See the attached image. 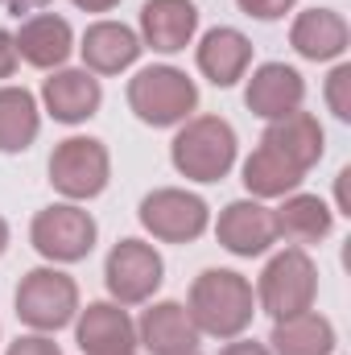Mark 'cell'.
<instances>
[{
	"label": "cell",
	"mask_w": 351,
	"mask_h": 355,
	"mask_svg": "<svg viewBox=\"0 0 351 355\" xmlns=\"http://www.w3.org/2000/svg\"><path fill=\"white\" fill-rule=\"evenodd\" d=\"M186 314L194 318L198 335L240 339L252 327V314H257V297H252L248 277H240L232 268H207V272H198L194 285H190Z\"/></svg>",
	"instance_id": "1"
},
{
	"label": "cell",
	"mask_w": 351,
	"mask_h": 355,
	"mask_svg": "<svg viewBox=\"0 0 351 355\" xmlns=\"http://www.w3.org/2000/svg\"><path fill=\"white\" fill-rule=\"evenodd\" d=\"M170 157L174 170L190 182H219L236 166V128L219 116H190L178 128Z\"/></svg>",
	"instance_id": "2"
},
{
	"label": "cell",
	"mask_w": 351,
	"mask_h": 355,
	"mask_svg": "<svg viewBox=\"0 0 351 355\" xmlns=\"http://www.w3.org/2000/svg\"><path fill=\"white\" fill-rule=\"evenodd\" d=\"M128 107L141 124L170 128L190 120V112L198 107V87L178 67H145L128 79Z\"/></svg>",
	"instance_id": "3"
},
{
	"label": "cell",
	"mask_w": 351,
	"mask_h": 355,
	"mask_svg": "<svg viewBox=\"0 0 351 355\" xmlns=\"http://www.w3.org/2000/svg\"><path fill=\"white\" fill-rule=\"evenodd\" d=\"M12 302H17V318L29 331L54 335L79 314V285H75V277H67L58 268H33L21 277Z\"/></svg>",
	"instance_id": "4"
},
{
	"label": "cell",
	"mask_w": 351,
	"mask_h": 355,
	"mask_svg": "<svg viewBox=\"0 0 351 355\" xmlns=\"http://www.w3.org/2000/svg\"><path fill=\"white\" fill-rule=\"evenodd\" d=\"M257 297L261 310L277 318H293L302 310H314L318 297V268L306 257V248H285L264 265L261 281H257Z\"/></svg>",
	"instance_id": "5"
},
{
	"label": "cell",
	"mask_w": 351,
	"mask_h": 355,
	"mask_svg": "<svg viewBox=\"0 0 351 355\" xmlns=\"http://www.w3.org/2000/svg\"><path fill=\"white\" fill-rule=\"evenodd\" d=\"M112 178V157H108V145L95 141V137H67L62 145H54L50 153V186L71 198V202H83L103 194Z\"/></svg>",
	"instance_id": "6"
},
{
	"label": "cell",
	"mask_w": 351,
	"mask_h": 355,
	"mask_svg": "<svg viewBox=\"0 0 351 355\" xmlns=\"http://www.w3.org/2000/svg\"><path fill=\"white\" fill-rule=\"evenodd\" d=\"M95 236H99L95 232V219H91L83 207H75V202H54V207L37 211L33 223H29L33 248L46 261H54V265L83 261L91 248H95Z\"/></svg>",
	"instance_id": "7"
},
{
	"label": "cell",
	"mask_w": 351,
	"mask_h": 355,
	"mask_svg": "<svg viewBox=\"0 0 351 355\" xmlns=\"http://www.w3.org/2000/svg\"><path fill=\"white\" fill-rule=\"evenodd\" d=\"M141 223L162 244H190V240H198L207 232L211 207L198 194H190V190L162 186V190H153V194L141 198Z\"/></svg>",
	"instance_id": "8"
},
{
	"label": "cell",
	"mask_w": 351,
	"mask_h": 355,
	"mask_svg": "<svg viewBox=\"0 0 351 355\" xmlns=\"http://www.w3.org/2000/svg\"><path fill=\"white\" fill-rule=\"evenodd\" d=\"M162 277H166V265H162L157 248L145 244V240H120V244L108 252V265H103L108 293H112L120 306L149 302V297L157 293Z\"/></svg>",
	"instance_id": "9"
},
{
	"label": "cell",
	"mask_w": 351,
	"mask_h": 355,
	"mask_svg": "<svg viewBox=\"0 0 351 355\" xmlns=\"http://www.w3.org/2000/svg\"><path fill=\"white\" fill-rule=\"evenodd\" d=\"M219 244L232 257H261L277 244V227H273V207H264L257 198H236L219 211L215 223Z\"/></svg>",
	"instance_id": "10"
},
{
	"label": "cell",
	"mask_w": 351,
	"mask_h": 355,
	"mask_svg": "<svg viewBox=\"0 0 351 355\" xmlns=\"http://www.w3.org/2000/svg\"><path fill=\"white\" fill-rule=\"evenodd\" d=\"M75 339L83 355H120L137 347V322L120 302H91L87 310H79Z\"/></svg>",
	"instance_id": "11"
},
{
	"label": "cell",
	"mask_w": 351,
	"mask_h": 355,
	"mask_svg": "<svg viewBox=\"0 0 351 355\" xmlns=\"http://www.w3.org/2000/svg\"><path fill=\"white\" fill-rule=\"evenodd\" d=\"M12 42H17V58H25L37 71H58L71 58V50H75L71 21L67 17H54V12H33L12 33Z\"/></svg>",
	"instance_id": "12"
},
{
	"label": "cell",
	"mask_w": 351,
	"mask_h": 355,
	"mask_svg": "<svg viewBox=\"0 0 351 355\" xmlns=\"http://www.w3.org/2000/svg\"><path fill=\"white\" fill-rule=\"evenodd\" d=\"M302 99H306V83L285 62H264V67H257L252 79H248V91H244L248 112L261 116V120H281V116L298 112Z\"/></svg>",
	"instance_id": "13"
},
{
	"label": "cell",
	"mask_w": 351,
	"mask_h": 355,
	"mask_svg": "<svg viewBox=\"0 0 351 355\" xmlns=\"http://www.w3.org/2000/svg\"><path fill=\"white\" fill-rule=\"evenodd\" d=\"M194 29H198L194 0H145V8H141V46H149L157 54L186 50Z\"/></svg>",
	"instance_id": "14"
},
{
	"label": "cell",
	"mask_w": 351,
	"mask_h": 355,
	"mask_svg": "<svg viewBox=\"0 0 351 355\" xmlns=\"http://www.w3.org/2000/svg\"><path fill=\"white\" fill-rule=\"evenodd\" d=\"M137 343L153 355H186L198 347V327L182 302H153L137 322Z\"/></svg>",
	"instance_id": "15"
},
{
	"label": "cell",
	"mask_w": 351,
	"mask_h": 355,
	"mask_svg": "<svg viewBox=\"0 0 351 355\" xmlns=\"http://www.w3.org/2000/svg\"><path fill=\"white\" fill-rule=\"evenodd\" d=\"M261 145L277 149L289 166H298V170L306 174L310 166H318V162H323L327 132H323L318 116H310V112H302V107H298V112H289V116H281V120H268Z\"/></svg>",
	"instance_id": "16"
},
{
	"label": "cell",
	"mask_w": 351,
	"mask_h": 355,
	"mask_svg": "<svg viewBox=\"0 0 351 355\" xmlns=\"http://www.w3.org/2000/svg\"><path fill=\"white\" fill-rule=\"evenodd\" d=\"M42 103L58 124H83L99 112L103 87L91 71H54L42 83Z\"/></svg>",
	"instance_id": "17"
},
{
	"label": "cell",
	"mask_w": 351,
	"mask_h": 355,
	"mask_svg": "<svg viewBox=\"0 0 351 355\" xmlns=\"http://www.w3.org/2000/svg\"><path fill=\"white\" fill-rule=\"evenodd\" d=\"M351 29L335 8H306L289 25V46L310 62H335L348 54Z\"/></svg>",
	"instance_id": "18"
},
{
	"label": "cell",
	"mask_w": 351,
	"mask_h": 355,
	"mask_svg": "<svg viewBox=\"0 0 351 355\" xmlns=\"http://www.w3.org/2000/svg\"><path fill=\"white\" fill-rule=\"evenodd\" d=\"M141 37L128 29V25H120V21H95L87 25V33H83V46H79V54H83V71L91 75H120V71H128L137 58H141Z\"/></svg>",
	"instance_id": "19"
},
{
	"label": "cell",
	"mask_w": 351,
	"mask_h": 355,
	"mask_svg": "<svg viewBox=\"0 0 351 355\" xmlns=\"http://www.w3.org/2000/svg\"><path fill=\"white\" fill-rule=\"evenodd\" d=\"M273 227H277V240L306 248V244H318L331 236L335 211L318 194H285V202L273 207Z\"/></svg>",
	"instance_id": "20"
},
{
	"label": "cell",
	"mask_w": 351,
	"mask_h": 355,
	"mask_svg": "<svg viewBox=\"0 0 351 355\" xmlns=\"http://www.w3.org/2000/svg\"><path fill=\"white\" fill-rule=\"evenodd\" d=\"M248 62H252V42H248L240 29L219 25V29L203 33V42H198V71H203L215 87L240 83L244 71H248Z\"/></svg>",
	"instance_id": "21"
},
{
	"label": "cell",
	"mask_w": 351,
	"mask_h": 355,
	"mask_svg": "<svg viewBox=\"0 0 351 355\" xmlns=\"http://www.w3.org/2000/svg\"><path fill=\"white\" fill-rule=\"evenodd\" d=\"M273 355H331L335 352V327L318 310H302L293 318H277L268 335Z\"/></svg>",
	"instance_id": "22"
},
{
	"label": "cell",
	"mask_w": 351,
	"mask_h": 355,
	"mask_svg": "<svg viewBox=\"0 0 351 355\" xmlns=\"http://www.w3.org/2000/svg\"><path fill=\"white\" fill-rule=\"evenodd\" d=\"M42 112L25 87H0V153H25L37 141Z\"/></svg>",
	"instance_id": "23"
},
{
	"label": "cell",
	"mask_w": 351,
	"mask_h": 355,
	"mask_svg": "<svg viewBox=\"0 0 351 355\" xmlns=\"http://www.w3.org/2000/svg\"><path fill=\"white\" fill-rule=\"evenodd\" d=\"M302 170L298 166H289L277 149H252V157L244 162V186L252 190V198H285V194H293L298 186H302Z\"/></svg>",
	"instance_id": "24"
},
{
	"label": "cell",
	"mask_w": 351,
	"mask_h": 355,
	"mask_svg": "<svg viewBox=\"0 0 351 355\" xmlns=\"http://www.w3.org/2000/svg\"><path fill=\"white\" fill-rule=\"evenodd\" d=\"M327 103L339 120H351V67L339 62L331 75H327Z\"/></svg>",
	"instance_id": "25"
},
{
	"label": "cell",
	"mask_w": 351,
	"mask_h": 355,
	"mask_svg": "<svg viewBox=\"0 0 351 355\" xmlns=\"http://www.w3.org/2000/svg\"><path fill=\"white\" fill-rule=\"evenodd\" d=\"M4 355H62V352H58V343H54L50 335H37V331H33V335H21L17 343H8Z\"/></svg>",
	"instance_id": "26"
},
{
	"label": "cell",
	"mask_w": 351,
	"mask_h": 355,
	"mask_svg": "<svg viewBox=\"0 0 351 355\" xmlns=\"http://www.w3.org/2000/svg\"><path fill=\"white\" fill-rule=\"evenodd\" d=\"M248 17H257V21H277V17H285L298 0H236Z\"/></svg>",
	"instance_id": "27"
},
{
	"label": "cell",
	"mask_w": 351,
	"mask_h": 355,
	"mask_svg": "<svg viewBox=\"0 0 351 355\" xmlns=\"http://www.w3.org/2000/svg\"><path fill=\"white\" fill-rule=\"evenodd\" d=\"M17 42H12V33L8 29H0V79H8L12 71H17Z\"/></svg>",
	"instance_id": "28"
},
{
	"label": "cell",
	"mask_w": 351,
	"mask_h": 355,
	"mask_svg": "<svg viewBox=\"0 0 351 355\" xmlns=\"http://www.w3.org/2000/svg\"><path fill=\"white\" fill-rule=\"evenodd\" d=\"M219 355H273L264 343H257V339H236V343H228Z\"/></svg>",
	"instance_id": "29"
},
{
	"label": "cell",
	"mask_w": 351,
	"mask_h": 355,
	"mask_svg": "<svg viewBox=\"0 0 351 355\" xmlns=\"http://www.w3.org/2000/svg\"><path fill=\"white\" fill-rule=\"evenodd\" d=\"M50 0H0V8H8L12 17H21V12H42Z\"/></svg>",
	"instance_id": "30"
},
{
	"label": "cell",
	"mask_w": 351,
	"mask_h": 355,
	"mask_svg": "<svg viewBox=\"0 0 351 355\" xmlns=\"http://www.w3.org/2000/svg\"><path fill=\"white\" fill-rule=\"evenodd\" d=\"M71 4H79V8H87V12H112L120 0H71Z\"/></svg>",
	"instance_id": "31"
},
{
	"label": "cell",
	"mask_w": 351,
	"mask_h": 355,
	"mask_svg": "<svg viewBox=\"0 0 351 355\" xmlns=\"http://www.w3.org/2000/svg\"><path fill=\"white\" fill-rule=\"evenodd\" d=\"M4 248H8V223H4V215H0V257H4Z\"/></svg>",
	"instance_id": "32"
},
{
	"label": "cell",
	"mask_w": 351,
	"mask_h": 355,
	"mask_svg": "<svg viewBox=\"0 0 351 355\" xmlns=\"http://www.w3.org/2000/svg\"><path fill=\"white\" fill-rule=\"evenodd\" d=\"M120 355H137V352H120Z\"/></svg>",
	"instance_id": "33"
},
{
	"label": "cell",
	"mask_w": 351,
	"mask_h": 355,
	"mask_svg": "<svg viewBox=\"0 0 351 355\" xmlns=\"http://www.w3.org/2000/svg\"><path fill=\"white\" fill-rule=\"evenodd\" d=\"M186 355H198V352H186Z\"/></svg>",
	"instance_id": "34"
}]
</instances>
